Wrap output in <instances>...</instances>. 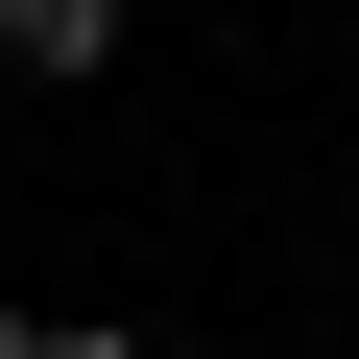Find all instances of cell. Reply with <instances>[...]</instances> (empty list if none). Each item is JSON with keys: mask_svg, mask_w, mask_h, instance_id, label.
<instances>
[{"mask_svg": "<svg viewBox=\"0 0 359 359\" xmlns=\"http://www.w3.org/2000/svg\"><path fill=\"white\" fill-rule=\"evenodd\" d=\"M0 72H25V96H96L120 72V0H0Z\"/></svg>", "mask_w": 359, "mask_h": 359, "instance_id": "1", "label": "cell"}, {"mask_svg": "<svg viewBox=\"0 0 359 359\" xmlns=\"http://www.w3.org/2000/svg\"><path fill=\"white\" fill-rule=\"evenodd\" d=\"M0 359H48V311H0Z\"/></svg>", "mask_w": 359, "mask_h": 359, "instance_id": "2", "label": "cell"}, {"mask_svg": "<svg viewBox=\"0 0 359 359\" xmlns=\"http://www.w3.org/2000/svg\"><path fill=\"white\" fill-rule=\"evenodd\" d=\"M48 359H144V335H48Z\"/></svg>", "mask_w": 359, "mask_h": 359, "instance_id": "3", "label": "cell"}]
</instances>
